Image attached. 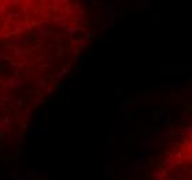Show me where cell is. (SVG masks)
Segmentation results:
<instances>
[{"mask_svg": "<svg viewBox=\"0 0 192 180\" xmlns=\"http://www.w3.org/2000/svg\"><path fill=\"white\" fill-rule=\"evenodd\" d=\"M86 65H89V66H93V60H87V61H86Z\"/></svg>", "mask_w": 192, "mask_h": 180, "instance_id": "obj_1", "label": "cell"}]
</instances>
